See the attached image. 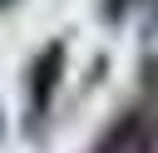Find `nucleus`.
<instances>
[{
	"instance_id": "1",
	"label": "nucleus",
	"mask_w": 158,
	"mask_h": 153,
	"mask_svg": "<svg viewBox=\"0 0 158 153\" xmlns=\"http://www.w3.org/2000/svg\"><path fill=\"white\" fill-rule=\"evenodd\" d=\"M99 153H148V118L143 114H123L99 138Z\"/></svg>"
},
{
	"instance_id": "2",
	"label": "nucleus",
	"mask_w": 158,
	"mask_h": 153,
	"mask_svg": "<svg viewBox=\"0 0 158 153\" xmlns=\"http://www.w3.org/2000/svg\"><path fill=\"white\" fill-rule=\"evenodd\" d=\"M59 64H64V44L44 49V54H40V64H35V89H30V118H35V123L44 118V94H54Z\"/></svg>"
}]
</instances>
